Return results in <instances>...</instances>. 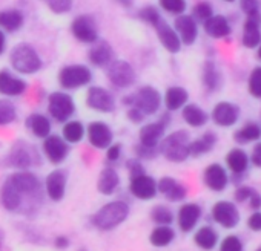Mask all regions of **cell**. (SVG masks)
I'll return each instance as SVG.
<instances>
[{
    "instance_id": "16",
    "label": "cell",
    "mask_w": 261,
    "mask_h": 251,
    "mask_svg": "<svg viewBox=\"0 0 261 251\" xmlns=\"http://www.w3.org/2000/svg\"><path fill=\"white\" fill-rule=\"evenodd\" d=\"M240 107L230 101H220L214 106L211 118L220 128H232L240 119Z\"/></svg>"
},
{
    "instance_id": "14",
    "label": "cell",
    "mask_w": 261,
    "mask_h": 251,
    "mask_svg": "<svg viewBox=\"0 0 261 251\" xmlns=\"http://www.w3.org/2000/svg\"><path fill=\"white\" fill-rule=\"evenodd\" d=\"M43 155L46 156V160L54 164L59 166L62 163L66 161V158L69 156V144L60 137V135H48L43 140Z\"/></svg>"
},
{
    "instance_id": "63",
    "label": "cell",
    "mask_w": 261,
    "mask_h": 251,
    "mask_svg": "<svg viewBox=\"0 0 261 251\" xmlns=\"http://www.w3.org/2000/svg\"><path fill=\"white\" fill-rule=\"evenodd\" d=\"M79 251H88V249H86V248H80Z\"/></svg>"
},
{
    "instance_id": "48",
    "label": "cell",
    "mask_w": 261,
    "mask_h": 251,
    "mask_svg": "<svg viewBox=\"0 0 261 251\" xmlns=\"http://www.w3.org/2000/svg\"><path fill=\"white\" fill-rule=\"evenodd\" d=\"M139 17H140L145 23H148V25L152 26V25L162 17V14H160V11H159L155 7L149 5V7H145V8H142V10L139 11Z\"/></svg>"
},
{
    "instance_id": "47",
    "label": "cell",
    "mask_w": 261,
    "mask_h": 251,
    "mask_svg": "<svg viewBox=\"0 0 261 251\" xmlns=\"http://www.w3.org/2000/svg\"><path fill=\"white\" fill-rule=\"evenodd\" d=\"M186 195H188L186 185H183L181 182L177 181V182L172 185V189H171L168 193H165L163 196H165L168 201H171V202H178V201H183V199L186 198Z\"/></svg>"
},
{
    "instance_id": "20",
    "label": "cell",
    "mask_w": 261,
    "mask_h": 251,
    "mask_svg": "<svg viewBox=\"0 0 261 251\" xmlns=\"http://www.w3.org/2000/svg\"><path fill=\"white\" fill-rule=\"evenodd\" d=\"M174 29L178 34L181 45L191 46L198 39V25L192 16H188V14L177 16L174 22Z\"/></svg>"
},
{
    "instance_id": "51",
    "label": "cell",
    "mask_w": 261,
    "mask_h": 251,
    "mask_svg": "<svg viewBox=\"0 0 261 251\" xmlns=\"http://www.w3.org/2000/svg\"><path fill=\"white\" fill-rule=\"evenodd\" d=\"M240 8L247 17H258L259 13L258 0H240Z\"/></svg>"
},
{
    "instance_id": "45",
    "label": "cell",
    "mask_w": 261,
    "mask_h": 251,
    "mask_svg": "<svg viewBox=\"0 0 261 251\" xmlns=\"http://www.w3.org/2000/svg\"><path fill=\"white\" fill-rule=\"evenodd\" d=\"M43 2L56 14H66L72 8V0H43Z\"/></svg>"
},
{
    "instance_id": "49",
    "label": "cell",
    "mask_w": 261,
    "mask_h": 251,
    "mask_svg": "<svg viewBox=\"0 0 261 251\" xmlns=\"http://www.w3.org/2000/svg\"><path fill=\"white\" fill-rule=\"evenodd\" d=\"M134 153H136V158H139V160H154L160 155L159 147H148V146H143L140 143L136 144Z\"/></svg>"
},
{
    "instance_id": "33",
    "label": "cell",
    "mask_w": 261,
    "mask_h": 251,
    "mask_svg": "<svg viewBox=\"0 0 261 251\" xmlns=\"http://www.w3.org/2000/svg\"><path fill=\"white\" fill-rule=\"evenodd\" d=\"M181 116L185 119V122L191 128H203V125L207 124L209 121V115L206 113L204 109H201L198 104H186L181 109Z\"/></svg>"
},
{
    "instance_id": "57",
    "label": "cell",
    "mask_w": 261,
    "mask_h": 251,
    "mask_svg": "<svg viewBox=\"0 0 261 251\" xmlns=\"http://www.w3.org/2000/svg\"><path fill=\"white\" fill-rule=\"evenodd\" d=\"M69 245H71V240L68 236H57L54 239V246L57 249H66V248H69Z\"/></svg>"
},
{
    "instance_id": "50",
    "label": "cell",
    "mask_w": 261,
    "mask_h": 251,
    "mask_svg": "<svg viewBox=\"0 0 261 251\" xmlns=\"http://www.w3.org/2000/svg\"><path fill=\"white\" fill-rule=\"evenodd\" d=\"M124 167H126V170L129 172V178H136V176H139V175L146 173V172H145V167H143L142 160H139V158H136V156H134V158L126 160Z\"/></svg>"
},
{
    "instance_id": "10",
    "label": "cell",
    "mask_w": 261,
    "mask_h": 251,
    "mask_svg": "<svg viewBox=\"0 0 261 251\" xmlns=\"http://www.w3.org/2000/svg\"><path fill=\"white\" fill-rule=\"evenodd\" d=\"M86 106L100 113H111L115 110V98L106 87L91 86L86 92Z\"/></svg>"
},
{
    "instance_id": "36",
    "label": "cell",
    "mask_w": 261,
    "mask_h": 251,
    "mask_svg": "<svg viewBox=\"0 0 261 251\" xmlns=\"http://www.w3.org/2000/svg\"><path fill=\"white\" fill-rule=\"evenodd\" d=\"M86 135L85 124L79 119H69L63 124L62 129V138L68 144H79Z\"/></svg>"
},
{
    "instance_id": "15",
    "label": "cell",
    "mask_w": 261,
    "mask_h": 251,
    "mask_svg": "<svg viewBox=\"0 0 261 251\" xmlns=\"http://www.w3.org/2000/svg\"><path fill=\"white\" fill-rule=\"evenodd\" d=\"M129 193L136 199L140 201H151L159 195L157 181L151 175H139L136 178H130L129 181Z\"/></svg>"
},
{
    "instance_id": "21",
    "label": "cell",
    "mask_w": 261,
    "mask_h": 251,
    "mask_svg": "<svg viewBox=\"0 0 261 251\" xmlns=\"http://www.w3.org/2000/svg\"><path fill=\"white\" fill-rule=\"evenodd\" d=\"M201 214H203V210L198 204H195V202L183 204L177 213L178 228L183 233H191L197 227L198 221L201 219Z\"/></svg>"
},
{
    "instance_id": "39",
    "label": "cell",
    "mask_w": 261,
    "mask_h": 251,
    "mask_svg": "<svg viewBox=\"0 0 261 251\" xmlns=\"http://www.w3.org/2000/svg\"><path fill=\"white\" fill-rule=\"evenodd\" d=\"M259 138H261V125L253 121L246 122L241 129H238L233 134V140L238 144H249V143L258 141Z\"/></svg>"
},
{
    "instance_id": "40",
    "label": "cell",
    "mask_w": 261,
    "mask_h": 251,
    "mask_svg": "<svg viewBox=\"0 0 261 251\" xmlns=\"http://www.w3.org/2000/svg\"><path fill=\"white\" fill-rule=\"evenodd\" d=\"M151 219L157 225H171L174 222V211L166 205H155L151 210Z\"/></svg>"
},
{
    "instance_id": "7",
    "label": "cell",
    "mask_w": 261,
    "mask_h": 251,
    "mask_svg": "<svg viewBox=\"0 0 261 251\" xmlns=\"http://www.w3.org/2000/svg\"><path fill=\"white\" fill-rule=\"evenodd\" d=\"M48 113L53 119H56L59 122L69 121L71 116L75 113L74 98L63 90L53 92L48 97Z\"/></svg>"
},
{
    "instance_id": "60",
    "label": "cell",
    "mask_w": 261,
    "mask_h": 251,
    "mask_svg": "<svg viewBox=\"0 0 261 251\" xmlns=\"http://www.w3.org/2000/svg\"><path fill=\"white\" fill-rule=\"evenodd\" d=\"M4 240H5V234L2 230H0V248H2V245H4Z\"/></svg>"
},
{
    "instance_id": "18",
    "label": "cell",
    "mask_w": 261,
    "mask_h": 251,
    "mask_svg": "<svg viewBox=\"0 0 261 251\" xmlns=\"http://www.w3.org/2000/svg\"><path fill=\"white\" fill-rule=\"evenodd\" d=\"M152 28L155 29L160 43L163 45V48H165L168 52H171V54L180 52V49H181L180 37H178V34L175 33V29H174L163 17H160V19L152 25Z\"/></svg>"
},
{
    "instance_id": "13",
    "label": "cell",
    "mask_w": 261,
    "mask_h": 251,
    "mask_svg": "<svg viewBox=\"0 0 261 251\" xmlns=\"http://www.w3.org/2000/svg\"><path fill=\"white\" fill-rule=\"evenodd\" d=\"M88 141L94 149L106 150L114 141V132L105 121H92L86 128Z\"/></svg>"
},
{
    "instance_id": "53",
    "label": "cell",
    "mask_w": 261,
    "mask_h": 251,
    "mask_svg": "<svg viewBox=\"0 0 261 251\" xmlns=\"http://www.w3.org/2000/svg\"><path fill=\"white\" fill-rule=\"evenodd\" d=\"M121 158V144L120 143H112L108 149H106V161L109 164L117 163Z\"/></svg>"
},
{
    "instance_id": "61",
    "label": "cell",
    "mask_w": 261,
    "mask_h": 251,
    "mask_svg": "<svg viewBox=\"0 0 261 251\" xmlns=\"http://www.w3.org/2000/svg\"><path fill=\"white\" fill-rule=\"evenodd\" d=\"M258 58L261 60V43L258 45Z\"/></svg>"
},
{
    "instance_id": "30",
    "label": "cell",
    "mask_w": 261,
    "mask_h": 251,
    "mask_svg": "<svg viewBox=\"0 0 261 251\" xmlns=\"http://www.w3.org/2000/svg\"><path fill=\"white\" fill-rule=\"evenodd\" d=\"M0 201H2V205L7 211L10 213H17L22 210V204H23V196L13 189L7 181L0 187Z\"/></svg>"
},
{
    "instance_id": "59",
    "label": "cell",
    "mask_w": 261,
    "mask_h": 251,
    "mask_svg": "<svg viewBox=\"0 0 261 251\" xmlns=\"http://www.w3.org/2000/svg\"><path fill=\"white\" fill-rule=\"evenodd\" d=\"M5 49H7V36L2 29H0V55L5 52Z\"/></svg>"
},
{
    "instance_id": "64",
    "label": "cell",
    "mask_w": 261,
    "mask_h": 251,
    "mask_svg": "<svg viewBox=\"0 0 261 251\" xmlns=\"http://www.w3.org/2000/svg\"><path fill=\"white\" fill-rule=\"evenodd\" d=\"M256 251H261V246H258V248H256Z\"/></svg>"
},
{
    "instance_id": "9",
    "label": "cell",
    "mask_w": 261,
    "mask_h": 251,
    "mask_svg": "<svg viewBox=\"0 0 261 251\" xmlns=\"http://www.w3.org/2000/svg\"><path fill=\"white\" fill-rule=\"evenodd\" d=\"M134 95V103L133 106L140 109L146 116L155 115L160 110L162 106V93L152 87V86H143L140 87Z\"/></svg>"
},
{
    "instance_id": "25",
    "label": "cell",
    "mask_w": 261,
    "mask_h": 251,
    "mask_svg": "<svg viewBox=\"0 0 261 251\" xmlns=\"http://www.w3.org/2000/svg\"><path fill=\"white\" fill-rule=\"evenodd\" d=\"M120 187V175L118 172L108 166L98 173L97 179V192L103 196H112Z\"/></svg>"
},
{
    "instance_id": "4",
    "label": "cell",
    "mask_w": 261,
    "mask_h": 251,
    "mask_svg": "<svg viewBox=\"0 0 261 251\" xmlns=\"http://www.w3.org/2000/svg\"><path fill=\"white\" fill-rule=\"evenodd\" d=\"M92 81V71L86 65H68L59 71V84L66 90H75Z\"/></svg>"
},
{
    "instance_id": "43",
    "label": "cell",
    "mask_w": 261,
    "mask_h": 251,
    "mask_svg": "<svg viewBox=\"0 0 261 251\" xmlns=\"http://www.w3.org/2000/svg\"><path fill=\"white\" fill-rule=\"evenodd\" d=\"M247 87H249V93L253 98L261 100V66L252 69L247 78Z\"/></svg>"
},
{
    "instance_id": "55",
    "label": "cell",
    "mask_w": 261,
    "mask_h": 251,
    "mask_svg": "<svg viewBox=\"0 0 261 251\" xmlns=\"http://www.w3.org/2000/svg\"><path fill=\"white\" fill-rule=\"evenodd\" d=\"M247 227L252 231H261V211H253L247 219Z\"/></svg>"
},
{
    "instance_id": "22",
    "label": "cell",
    "mask_w": 261,
    "mask_h": 251,
    "mask_svg": "<svg viewBox=\"0 0 261 251\" xmlns=\"http://www.w3.org/2000/svg\"><path fill=\"white\" fill-rule=\"evenodd\" d=\"M28 83L20 77L11 74L8 69L0 71V95L5 97H20L27 92Z\"/></svg>"
},
{
    "instance_id": "31",
    "label": "cell",
    "mask_w": 261,
    "mask_h": 251,
    "mask_svg": "<svg viewBox=\"0 0 261 251\" xmlns=\"http://www.w3.org/2000/svg\"><path fill=\"white\" fill-rule=\"evenodd\" d=\"M241 43L247 49L258 48V45L261 43V29H259L258 17H247L246 19L244 26H243Z\"/></svg>"
},
{
    "instance_id": "28",
    "label": "cell",
    "mask_w": 261,
    "mask_h": 251,
    "mask_svg": "<svg viewBox=\"0 0 261 251\" xmlns=\"http://www.w3.org/2000/svg\"><path fill=\"white\" fill-rule=\"evenodd\" d=\"M188 100H189V92L181 86L168 87L163 97V103L168 112H175V110L183 109L188 104Z\"/></svg>"
},
{
    "instance_id": "46",
    "label": "cell",
    "mask_w": 261,
    "mask_h": 251,
    "mask_svg": "<svg viewBox=\"0 0 261 251\" xmlns=\"http://www.w3.org/2000/svg\"><path fill=\"white\" fill-rule=\"evenodd\" d=\"M220 251H244V245L241 239L235 234L226 236L220 243Z\"/></svg>"
},
{
    "instance_id": "12",
    "label": "cell",
    "mask_w": 261,
    "mask_h": 251,
    "mask_svg": "<svg viewBox=\"0 0 261 251\" xmlns=\"http://www.w3.org/2000/svg\"><path fill=\"white\" fill-rule=\"evenodd\" d=\"M212 219L223 228H235L240 224V210L233 202L229 201H218L214 204L212 210H211Z\"/></svg>"
},
{
    "instance_id": "52",
    "label": "cell",
    "mask_w": 261,
    "mask_h": 251,
    "mask_svg": "<svg viewBox=\"0 0 261 251\" xmlns=\"http://www.w3.org/2000/svg\"><path fill=\"white\" fill-rule=\"evenodd\" d=\"M253 192H255L253 187H249V185H238L237 190H235V193H233V199H235L237 202L243 204V202L249 201V198L252 196Z\"/></svg>"
},
{
    "instance_id": "34",
    "label": "cell",
    "mask_w": 261,
    "mask_h": 251,
    "mask_svg": "<svg viewBox=\"0 0 261 251\" xmlns=\"http://www.w3.org/2000/svg\"><path fill=\"white\" fill-rule=\"evenodd\" d=\"M221 74L217 68V65L212 60L204 61L203 71H201V83L206 87L207 92H217L221 87Z\"/></svg>"
},
{
    "instance_id": "3",
    "label": "cell",
    "mask_w": 261,
    "mask_h": 251,
    "mask_svg": "<svg viewBox=\"0 0 261 251\" xmlns=\"http://www.w3.org/2000/svg\"><path fill=\"white\" fill-rule=\"evenodd\" d=\"M10 63L13 69L22 75H33L42 69V58L39 52L28 43H19L10 54Z\"/></svg>"
},
{
    "instance_id": "1",
    "label": "cell",
    "mask_w": 261,
    "mask_h": 251,
    "mask_svg": "<svg viewBox=\"0 0 261 251\" xmlns=\"http://www.w3.org/2000/svg\"><path fill=\"white\" fill-rule=\"evenodd\" d=\"M130 208L124 201H111L101 205L91 217L92 225L100 231H111L129 217Z\"/></svg>"
},
{
    "instance_id": "35",
    "label": "cell",
    "mask_w": 261,
    "mask_h": 251,
    "mask_svg": "<svg viewBox=\"0 0 261 251\" xmlns=\"http://www.w3.org/2000/svg\"><path fill=\"white\" fill-rule=\"evenodd\" d=\"M249 163V156L243 149H232L226 155V166L233 175H246Z\"/></svg>"
},
{
    "instance_id": "41",
    "label": "cell",
    "mask_w": 261,
    "mask_h": 251,
    "mask_svg": "<svg viewBox=\"0 0 261 251\" xmlns=\"http://www.w3.org/2000/svg\"><path fill=\"white\" fill-rule=\"evenodd\" d=\"M17 119V107L10 101L0 98V125H10Z\"/></svg>"
},
{
    "instance_id": "42",
    "label": "cell",
    "mask_w": 261,
    "mask_h": 251,
    "mask_svg": "<svg viewBox=\"0 0 261 251\" xmlns=\"http://www.w3.org/2000/svg\"><path fill=\"white\" fill-rule=\"evenodd\" d=\"M159 5L163 11H166L172 16L185 14V11L188 8L186 0H159Z\"/></svg>"
},
{
    "instance_id": "27",
    "label": "cell",
    "mask_w": 261,
    "mask_h": 251,
    "mask_svg": "<svg viewBox=\"0 0 261 251\" xmlns=\"http://www.w3.org/2000/svg\"><path fill=\"white\" fill-rule=\"evenodd\" d=\"M203 26L206 34L212 39H226L232 33L229 20L221 14H214L211 19H207L203 23Z\"/></svg>"
},
{
    "instance_id": "23",
    "label": "cell",
    "mask_w": 261,
    "mask_h": 251,
    "mask_svg": "<svg viewBox=\"0 0 261 251\" xmlns=\"http://www.w3.org/2000/svg\"><path fill=\"white\" fill-rule=\"evenodd\" d=\"M114 58L112 46L105 40H97L92 43L88 52V60L95 68H106Z\"/></svg>"
},
{
    "instance_id": "5",
    "label": "cell",
    "mask_w": 261,
    "mask_h": 251,
    "mask_svg": "<svg viewBox=\"0 0 261 251\" xmlns=\"http://www.w3.org/2000/svg\"><path fill=\"white\" fill-rule=\"evenodd\" d=\"M13 189H16L23 198L28 196L34 201H39L40 193H42V182L39 181V178L30 172V170H17L14 173H11L7 179H5Z\"/></svg>"
},
{
    "instance_id": "44",
    "label": "cell",
    "mask_w": 261,
    "mask_h": 251,
    "mask_svg": "<svg viewBox=\"0 0 261 251\" xmlns=\"http://www.w3.org/2000/svg\"><path fill=\"white\" fill-rule=\"evenodd\" d=\"M214 16V8L209 2H198L194 10H192V17L195 19V22H201L204 23L207 19H211Z\"/></svg>"
},
{
    "instance_id": "37",
    "label": "cell",
    "mask_w": 261,
    "mask_h": 251,
    "mask_svg": "<svg viewBox=\"0 0 261 251\" xmlns=\"http://www.w3.org/2000/svg\"><path fill=\"white\" fill-rule=\"evenodd\" d=\"M194 242L198 248L204 251H212L218 243V233L209 225L200 227L194 234Z\"/></svg>"
},
{
    "instance_id": "8",
    "label": "cell",
    "mask_w": 261,
    "mask_h": 251,
    "mask_svg": "<svg viewBox=\"0 0 261 251\" xmlns=\"http://www.w3.org/2000/svg\"><path fill=\"white\" fill-rule=\"evenodd\" d=\"M7 163L10 167L19 170H28L30 167H34L39 163V155L34 146L25 141H17L16 144H13L11 150L8 152Z\"/></svg>"
},
{
    "instance_id": "19",
    "label": "cell",
    "mask_w": 261,
    "mask_h": 251,
    "mask_svg": "<svg viewBox=\"0 0 261 251\" xmlns=\"http://www.w3.org/2000/svg\"><path fill=\"white\" fill-rule=\"evenodd\" d=\"M203 181L206 184V187L212 192H223L226 190V187L229 185V175H227V170L221 166V164H211L204 169L203 172Z\"/></svg>"
},
{
    "instance_id": "17",
    "label": "cell",
    "mask_w": 261,
    "mask_h": 251,
    "mask_svg": "<svg viewBox=\"0 0 261 251\" xmlns=\"http://www.w3.org/2000/svg\"><path fill=\"white\" fill-rule=\"evenodd\" d=\"M66 184H68V175L62 169H56L46 175L45 179V193L53 202L63 201L66 195Z\"/></svg>"
},
{
    "instance_id": "62",
    "label": "cell",
    "mask_w": 261,
    "mask_h": 251,
    "mask_svg": "<svg viewBox=\"0 0 261 251\" xmlns=\"http://www.w3.org/2000/svg\"><path fill=\"white\" fill-rule=\"evenodd\" d=\"M224 2H229V4H232V2H235V0H224Z\"/></svg>"
},
{
    "instance_id": "54",
    "label": "cell",
    "mask_w": 261,
    "mask_h": 251,
    "mask_svg": "<svg viewBox=\"0 0 261 251\" xmlns=\"http://www.w3.org/2000/svg\"><path fill=\"white\" fill-rule=\"evenodd\" d=\"M126 116H127V119H129L130 122H133V124H140V122H143L145 118H146V115H145L140 109H137V107H134V106L127 107Z\"/></svg>"
},
{
    "instance_id": "26",
    "label": "cell",
    "mask_w": 261,
    "mask_h": 251,
    "mask_svg": "<svg viewBox=\"0 0 261 251\" xmlns=\"http://www.w3.org/2000/svg\"><path fill=\"white\" fill-rule=\"evenodd\" d=\"M25 125L36 138L45 140L48 135H51V119L43 113H31L27 118Z\"/></svg>"
},
{
    "instance_id": "38",
    "label": "cell",
    "mask_w": 261,
    "mask_h": 251,
    "mask_svg": "<svg viewBox=\"0 0 261 251\" xmlns=\"http://www.w3.org/2000/svg\"><path fill=\"white\" fill-rule=\"evenodd\" d=\"M175 240V231L171 225H159L149 234V242L155 248L169 246Z\"/></svg>"
},
{
    "instance_id": "29",
    "label": "cell",
    "mask_w": 261,
    "mask_h": 251,
    "mask_svg": "<svg viewBox=\"0 0 261 251\" xmlns=\"http://www.w3.org/2000/svg\"><path fill=\"white\" fill-rule=\"evenodd\" d=\"M218 143V137L214 132H204L201 137L189 143V156L200 158L203 155H207L214 150V147Z\"/></svg>"
},
{
    "instance_id": "6",
    "label": "cell",
    "mask_w": 261,
    "mask_h": 251,
    "mask_svg": "<svg viewBox=\"0 0 261 251\" xmlns=\"http://www.w3.org/2000/svg\"><path fill=\"white\" fill-rule=\"evenodd\" d=\"M106 77L112 86L117 89H127L136 83L137 74L129 61L126 60H112L106 66Z\"/></svg>"
},
{
    "instance_id": "56",
    "label": "cell",
    "mask_w": 261,
    "mask_h": 251,
    "mask_svg": "<svg viewBox=\"0 0 261 251\" xmlns=\"http://www.w3.org/2000/svg\"><path fill=\"white\" fill-rule=\"evenodd\" d=\"M249 161H250L256 169H261V141L256 143V144L253 146Z\"/></svg>"
},
{
    "instance_id": "32",
    "label": "cell",
    "mask_w": 261,
    "mask_h": 251,
    "mask_svg": "<svg viewBox=\"0 0 261 251\" xmlns=\"http://www.w3.org/2000/svg\"><path fill=\"white\" fill-rule=\"evenodd\" d=\"M25 23V16L20 10H2L0 11V29L4 33H17Z\"/></svg>"
},
{
    "instance_id": "2",
    "label": "cell",
    "mask_w": 261,
    "mask_h": 251,
    "mask_svg": "<svg viewBox=\"0 0 261 251\" xmlns=\"http://www.w3.org/2000/svg\"><path fill=\"white\" fill-rule=\"evenodd\" d=\"M191 135L186 131H175L166 135L160 144L159 152L171 163H185L189 158Z\"/></svg>"
},
{
    "instance_id": "24",
    "label": "cell",
    "mask_w": 261,
    "mask_h": 251,
    "mask_svg": "<svg viewBox=\"0 0 261 251\" xmlns=\"http://www.w3.org/2000/svg\"><path fill=\"white\" fill-rule=\"evenodd\" d=\"M166 125L162 124L160 121L155 122H148L139 132V143L148 147H159L160 141L165 138Z\"/></svg>"
},
{
    "instance_id": "11",
    "label": "cell",
    "mask_w": 261,
    "mask_h": 251,
    "mask_svg": "<svg viewBox=\"0 0 261 251\" xmlns=\"http://www.w3.org/2000/svg\"><path fill=\"white\" fill-rule=\"evenodd\" d=\"M71 33L79 42L86 43V45H92L94 42L98 40L97 23H95L94 17L89 14L77 16L71 23Z\"/></svg>"
},
{
    "instance_id": "58",
    "label": "cell",
    "mask_w": 261,
    "mask_h": 251,
    "mask_svg": "<svg viewBox=\"0 0 261 251\" xmlns=\"http://www.w3.org/2000/svg\"><path fill=\"white\" fill-rule=\"evenodd\" d=\"M249 205L252 210H259L261 208V195L255 190L252 193V196L249 198Z\"/></svg>"
}]
</instances>
